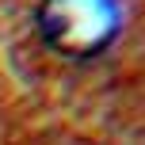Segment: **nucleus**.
Masks as SVG:
<instances>
[{
	"mask_svg": "<svg viewBox=\"0 0 145 145\" xmlns=\"http://www.w3.org/2000/svg\"><path fill=\"white\" fill-rule=\"evenodd\" d=\"M38 35L61 57H95L118 38V0H42L35 12Z\"/></svg>",
	"mask_w": 145,
	"mask_h": 145,
	"instance_id": "1",
	"label": "nucleus"
}]
</instances>
